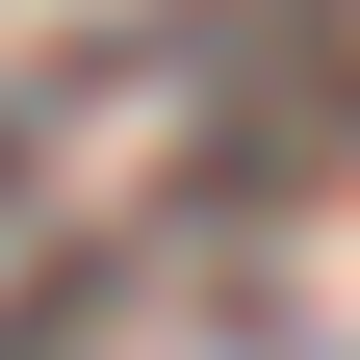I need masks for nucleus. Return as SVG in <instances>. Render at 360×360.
I'll list each match as a JSON object with an SVG mask.
<instances>
[{
  "label": "nucleus",
  "mask_w": 360,
  "mask_h": 360,
  "mask_svg": "<svg viewBox=\"0 0 360 360\" xmlns=\"http://www.w3.org/2000/svg\"><path fill=\"white\" fill-rule=\"evenodd\" d=\"M0 155H26V129H0Z\"/></svg>",
  "instance_id": "f257e3e1"
}]
</instances>
